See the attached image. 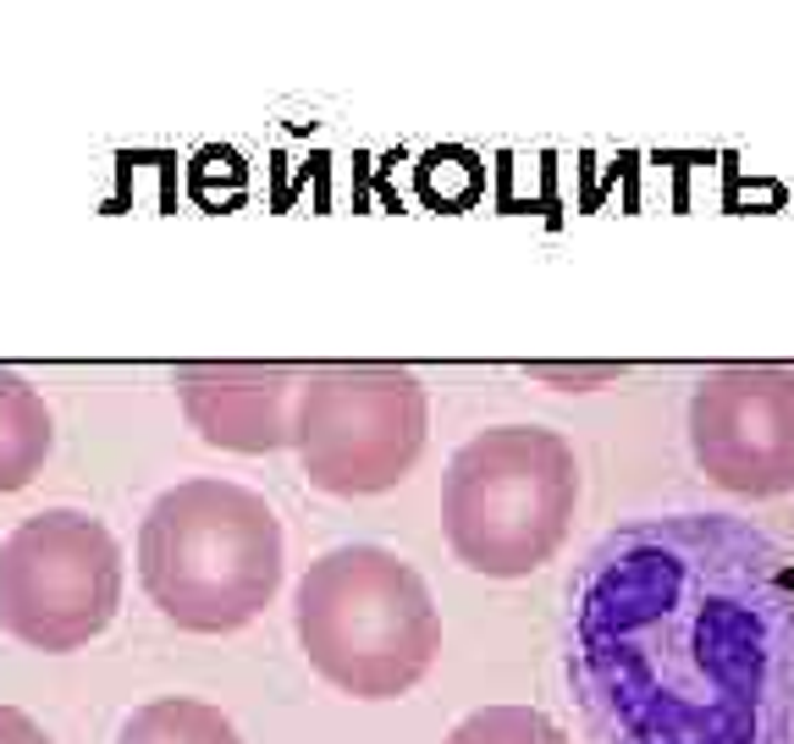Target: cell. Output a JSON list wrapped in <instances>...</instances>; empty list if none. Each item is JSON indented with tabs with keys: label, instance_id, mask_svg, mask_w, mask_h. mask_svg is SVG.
<instances>
[{
	"label": "cell",
	"instance_id": "obj_1",
	"mask_svg": "<svg viewBox=\"0 0 794 744\" xmlns=\"http://www.w3.org/2000/svg\"><path fill=\"white\" fill-rule=\"evenodd\" d=\"M596 744H794V557L734 513L607 530L569 585Z\"/></svg>",
	"mask_w": 794,
	"mask_h": 744
},
{
	"label": "cell",
	"instance_id": "obj_2",
	"mask_svg": "<svg viewBox=\"0 0 794 744\" xmlns=\"http://www.w3.org/2000/svg\"><path fill=\"white\" fill-rule=\"evenodd\" d=\"M277 507L221 474L165 485L139 524V580L182 634H238L282 591Z\"/></svg>",
	"mask_w": 794,
	"mask_h": 744
},
{
	"label": "cell",
	"instance_id": "obj_3",
	"mask_svg": "<svg viewBox=\"0 0 794 744\" xmlns=\"http://www.w3.org/2000/svg\"><path fill=\"white\" fill-rule=\"evenodd\" d=\"M299 651L336 695L398 701L409 695L436 651L442 612L420 569L386 546H331L304 569L293 591Z\"/></svg>",
	"mask_w": 794,
	"mask_h": 744
},
{
	"label": "cell",
	"instance_id": "obj_4",
	"mask_svg": "<svg viewBox=\"0 0 794 744\" xmlns=\"http://www.w3.org/2000/svg\"><path fill=\"white\" fill-rule=\"evenodd\" d=\"M580 507L574 446L552 425H485L448 458L442 535L480 580H530Z\"/></svg>",
	"mask_w": 794,
	"mask_h": 744
},
{
	"label": "cell",
	"instance_id": "obj_5",
	"mask_svg": "<svg viewBox=\"0 0 794 744\" xmlns=\"http://www.w3.org/2000/svg\"><path fill=\"white\" fill-rule=\"evenodd\" d=\"M431 436V398L409 364H315L293 398V452L325 496H381Z\"/></svg>",
	"mask_w": 794,
	"mask_h": 744
},
{
	"label": "cell",
	"instance_id": "obj_6",
	"mask_svg": "<svg viewBox=\"0 0 794 744\" xmlns=\"http://www.w3.org/2000/svg\"><path fill=\"white\" fill-rule=\"evenodd\" d=\"M122 546L83 507H44L0 541V629L28 651L67 656L111 629Z\"/></svg>",
	"mask_w": 794,
	"mask_h": 744
},
{
	"label": "cell",
	"instance_id": "obj_7",
	"mask_svg": "<svg viewBox=\"0 0 794 744\" xmlns=\"http://www.w3.org/2000/svg\"><path fill=\"white\" fill-rule=\"evenodd\" d=\"M690 452L734 496L794 491V370L717 364L690 392Z\"/></svg>",
	"mask_w": 794,
	"mask_h": 744
},
{
	"label": "cell",
	"instance_id": "obj_8",
	"mask_svg": "<svg viewBox=\"0 0 794 744\" xmlns=\"http://www.w3.org/2000/svg\"><path fill=\"white\" fill-rule=\"evenodd\" d=\"M304 370L293 364H177V409L199 442L221 452L293 446V398Z\"/></svg>",
	"mask_w": 794,
	"mask_h": 744
},
{
	"label": "cell",
	"instance_id": "obj_9",
	"mask_svg": "<svg viewBox=\"0 0 794 744\" xmlns=\"http://www.w3.org/2000/svg\"><path fill=\"white\" fill-rule=\"evenodd\" d=\"M56 446V420L39 398V386L0 364V496L28 491Z\"/></svg>",
	"mask_w": 794,
	"mask_h": 744
},
{
	"label": "cell",
	"instance_id": "obj_10",
	"mask_svg": "<svg viewBox=\"0 0 794 744\" xmlns=\"http://www.w3.org/2000/svg\"><path fill=\"white\" fill-rule=\"evenodd\" d=\"M117 744H243L238 723L193 695H160L122 717Z\"/></svg>",
	"mask_w": 794,
	"mask_h": 744
},
{
	"label": "cell",
	"instance_id": "obj_11",
	"mask_svg": "<svg viewBox=\"0 0 794 744\" xmlns=\"http://www.w3.org/2000/svg\"><path fill=\"white\" fill-rule=\"evenodd\" d=\"M442 744H569V734L535 706H480Z\"/></svg>",
	"mask_w": 794,
	"mask_h": 744
},
{
	"label": "cell",
	"instance_id": "obj_12",
	"mask_svg": "<svg viewBox=\"0 0 794 744\" xmlns=\"http://www.w3.org/2000/svg\"><path fill=\"white\" fill-rule=\"evenodd\" d=\"M0 744H56L22 706H0Z\"/></svg>",
	"mask_w": 794,
	"mask_h": 744
},
{
	"label": "cell",
	"instance_id": "obj_13",
	"mask_svg": "<svg viewBox=\"0 0 794 744\" xmlns=\"http://www.w3.org/2000/svg\"><path fill=\"white\" fill-rule=\"evenodd\" d=\"M535 375H546V381H602V375H613V364H602V370H557V364H535Z\"/></svg>",
	"mask_w": 794,
	"mask_h": 744
}]
</instances>
